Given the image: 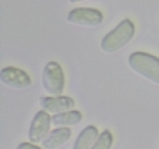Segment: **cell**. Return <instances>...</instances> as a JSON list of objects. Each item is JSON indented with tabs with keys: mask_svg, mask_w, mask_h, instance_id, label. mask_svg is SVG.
<instances>
[{
	"mask_svg": "<svg viewBox=\"0 0 159 149\" xmlns=\"http://www.w3.org/2000/svg\"><path fill=\"white\" fill-rule=\"evenodd\" d=\"M134 33L135 26L133 22L125 19L102 38L101 48L109 54L116 52L132 40Z\"/></svg>",
	"mask_w": 159,
	"mask_h": 149,
	"instance_id": "1",
	"label": "cell"
},
{
	"mask_svg": "<svg viewBox=\"0 0 159 149\" xmlns=\"http://www.w3.org/2000/svg\"><path fill=\"white\" fill-rule=\"evenodd\" d=\"M128 64L136 74L159 85V58L152 54L138 51L130 55Z\"/></svg>",
	"mask_w": 159,
	"mask_h": 149,
	"instance_id": "2",
	"label": "cell"
},
{
	"mask_svg": "<svg viewBox=\"0 0 159 149\" xmlns=\"http://www.w3.org/2000/svg\"><path fill=\"white\" fill-rule=\"evenodd\" d=\"M42 85L45 91L51 96L61 95L65 88V75L58 63L50 61L45 65L42 73Z\"/></svg>",
	"mask_w": 159,
	"mask_h": 149,
	"instance_id": "3",
	"label": "cell"
},
{
	"mask_svg": "<svg viewBox=\"0 0 159 149\" xmlns=\"http://www.w3.org/2000/svg\"><path fill=\"white\" fill-rule=\"evenodd\" d=\"M70 23L87 27H94L100 24L103 20L102 12L91 8H77L70 11L67 16Z\"/></svg>",
	"mask_w": 159,
	"mask_h": 149,
	"instance_id": "4",
	"label": "cell"
},
{
	"mask_svg": "<svg viewBox=\"0 0 159 149\" xmlns=\"http://www.w3.org/2000/svg\"><path fill=\"white\" fill-rule=\"evenodd\" d=\"M51 117L44 110L36 113L30 126L28 138L34 144L40 142L48 135L51 128Z\"/></svg>",
	"mask_w": 159,
	"mask_h": 149,
	"instance_id": "5",
	"label": "cell"
},
{
	"mask_svg": "<svg viewBox=\"0 0 159 149\" xmlns=\"http://www.w3.org/2000/svg\"><path fill=\"white\" fill-rule=\"evenodd\" d=\"M0 81L9 88L23 89L30 86L31 79L27 73L15 67H6L0 72Z\"/></svg>",
	"mask_w": 159,
	"mask_h": 149,
	"instance_id": "6",
	"label": "cell"
},
{
	"mask_svg": "<svg viewBox=\"0 0 159 149\" xmlns=\"http://www.w3.org/2000/svg\"><path fill=\"white\" fill-rule=\"evenodd\" d=\"M40 104L43 110L54 114L71 110L75 105V101L71 97L65 96L40 97Z\"/></svg>",
	"mask_w": 159,
	"mask_h": 149,
	"instance_id": "7",
	"label": "cell"
},
{
	"mask_svg": "<svg viewBox=\"0 0 159 149\" xmlns=\"http://www.w3.org/2000/svg\"><path fill=\"white\" fill-rule=\"evenodd\" d=\"M71 137V129L61 127L52 130L46 139L42 141V147L46 149H54L60 147Z\"/></svg>",
	"mask_w": 159,
	"mask_h": 149,
	"instance_id": "8",
	"label": "cell"
},
{
	"mask_svg": "<svg viewBox=\"0 0 159 149\" xmlns=\"http://www.w3.org/2000/svg\"><path fill=\"white\" fill-rule=\"evenodd\" d=\"M82 114L79 110H68L57 113L51 117V124L54 127H69L81 122Z\"/></svg>",
	"mask_w": 159,
	"mask_h": 149,
	"instance_id": "9",
	"label": "cell"
},
{
	"mask_svg": "<svg viewBox=\"0 0 159 149\" xmlns=\"http://www.w3.org/2000/svg\"><path fill=\"white\" fill-rule=\"evenodd\" d=\"M97 128L94 126H88L81 131L75 141L73 145L74 149H88L91 148L98 138Z\"/></svg>",
	"mask_w": 159,
	"mask_h": 149,
	"instance_id": "10",
	"label": "cell"
},
{
	"mask_svg": "<svg viewBox=\"0 0 159 149\" xmlns=\"http://www.w3.org/2000/svg\"><path fill=\"white\" fill-rule=\"evenodd\" d=\"M113 135L108 130H105L101 133L96 139L95 144L92 146V149H109L113 144Z\"/></svg>",
	"mask_w": 159,
	"mask_h": 149,
	"instance_id": "11",
	"label": "cell"
},
{
	"mask_svg": "<svg viewBox=\"0 0 159 149\" xmlns=\"http://www.w3.org/2000/svg\"><path fill=\"white\" fill-rule=\"evenodd\" d=\"M17 149H40V147L30 143L23 142L17 146Z\"/></svg>",
	"mask_w": 159,
	"mask_h": 149,
	"instance_id": "12",
	"label": "cell"
},
{
	"mask_svg": "<svg viewBox=\"0 0 159 149\" xmlns=\"http://www.w3.org/2000/svg\"><path fill=\"white\" fill-rule=\"evenodd\" d=\"M70 2L71 3H78V2H81L85 1V0H69Z\"/></svg>",
	"mask_w": 159,
	"mask_h": 149,
	"instance_id": "13",
	"label": "cell"
}]
</instances>
